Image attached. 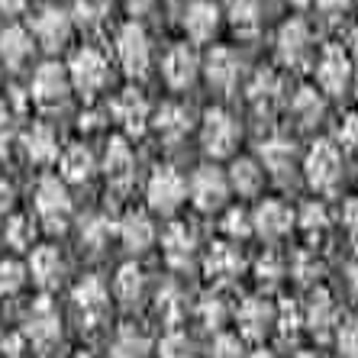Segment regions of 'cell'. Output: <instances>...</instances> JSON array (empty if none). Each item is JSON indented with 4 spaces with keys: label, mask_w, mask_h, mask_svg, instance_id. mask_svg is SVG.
I'll list each match as a JSON object with an SVG mask.
<instances>
[{
    "label": "cell",
    "mask_w": 358,
    "mask_h": 358,
    "mask_svg": "<svg viewBox=\"0 0 358 358\" xmlns=\"http://www.w3.org/2000/svg\"><path fill=\"white\" fill-rule=\"evenodd\" d=\"M33 203H36V213L52 233L55 229H65L68 217H71V197H68V187L59 175H42L36 181V191H33Z\"/></svg>",
    "instance_id": "obj_1"
},
{
    "label": "cell",
    "mask_w": 358,
    "mask_h": 358,
    "mask_svg": "<svg viewBox=\"0 0 358 358\" xmlns=\"http://www.w3.org/2000/svg\"><path fill=\"white\" fill-rule=\"evenodd\" d=\"M65 68H68V81H71V87H78L87 100L107 87L110 65L97 49H91V45H87V49H78Z\"/></svg>",
    "instance_id": "obj_2"
},
{
    "label": "cell",
    "mask_w": 358,
    "mask_h": 358,
    "mask_svg": "<svg viewBox=\"0 0 358 358\" xmlns=\"http://www.w3.org/2000/svg\"><path fill=\"white\" fill-rule=\"evenodd\" d=\"M20 336L26 339V345H33V349H39V352L55 349V345L62 342L59 310L52 307L49 300H39V303L29 310V317H26V326H23V333Z\"/></svg>",
    "instance_id": "obj_3"
},
{
    "label": "cell",
    "mask_w": 358,
    "mask_h": 358,
    "mask_svg": "<svg viewBox=\"0 0 358 358\" xmlns=\"http://www.w3.org/2000/svg\"><path fill=\"white\" fill-rule=\"evenodd\" d=\"M200 142H203L207 155L226 159V155H233L236 142H239V123L226 110H207L203 126H200Z\"/></svg>",
    "instance_id": "obj_4"
},
{
    "label": "cell",
    "mask_w": 358,
    "mask_h": 358,
    "mask_svg": "<svg viewBox=\"0 0 358 358\" xmlns=\"http://www.w3.org/2000/svg\"><path fill=\"white\" fill-rule=\"evenodd\" d=\"M71 94V81H68V68L59 62H45L42 68H36L33 84H29V97L39 107H62Z\"/></svg>",
    "instance_id": "obj_5"
},
{
    "label": "cell",
    "mask_w": 358,
    "mask_h": 358,
    "mask_svg": "<svg viewBox=\"0 0 358 358\" xmlns=\"http://www.w3.org/2000/svg\"><path fill=\"white\" fill-rule=\"evenodd\" d=\"M117 55H120V65L129 78H142L149 71V62H152V49H149V36L142 29L139 23H126L117 36Z\"/></svg>",
    "instance_id": "obj_6"
},
{
    "label": "cell",
    "mask_w": 358,
    "mask_h": 358,
    "mask_svg": "<svg viewBox=\"0 0 358 358\" xmlns=\"http://www.w3.org/2000/svg\"><path fill=\"white\" fill-rule=\"evenodd\" d=\"M229 197V181L217 165H200L191 178V200L200 213H213Z\"/></svg>",
    "instance_id": "obj_7"
},
{
    "label": "cell",
    "mask_w": 358,
    "mask_h": 358,
    "mask_svg": "<svg viewBox=\"0 0 358 358\" xmlns=\"http://www.w3.org/2000/svg\"><path fill=\"white\" fill-rule=\"evenodd\" d=\"M187 197V184L178 175L175 168H155L145 184V200H149L152 210L159 213H171V210L181 207V200Z\"/></svg>",
    "instance_id": "obj_8"
},
{
    "label": "cell",
    "mask_w": 358,
    "mask_h": 358,
    "mask_svg": "<svg viewBox=\"0 0 358 358\" xmlns=\"http://www.w3.org/2000/svg\"><path fill=\"white\" fill-rule=\"evenodd\" d=\"M303 171H307V181L317 187V191H333L342 178V155L333 142H317L310 149L307 162H303Z\"/></svg>",
    "instance_id": "obj_9"
},
{
    "label": "cell",
    "mask_w": 358,
    "mask_h": 358,
    "mask_svg": "<svg viewBox=\"0 0 358 358\" xmlns=\"http://www.w3.org/2000/svg\"><path fill=\"white\" fill-rule=\"evenodd\" d=\"M39 39V45L45 52H59L68 45V39H71V17H68L65 10L59 7H45L36 13L33 20V33Z\"/></svg>",
    "instance_id": "obj_10"
},
{
    "label": "cell",
    "mask_w": 358,
    "mask_h": 358,
    "mask_svg": "<svg viewBox=\"0 0 358 358\" xmlns=\"http://www.w3.org/2000/svg\"><path fill=\"white\" fill-rule=\"evenodd\" d=\"M317 81L326 94H345L352 81V59L342 45H326L317 65Z\"/></svg>",
    "instance_id": "obj_11"
},
{
    "label": "cell",
    "mask_w": 358,
    "mask_h": 358,
    "mask_svg": "<svg viewBox=\"0 0 358 358\" xmlns=\"http://www.w3.org/2000/svg\"><path fill=\"white\" fill-rule=\"evenodd\" d=\"M71 300H75V310L81 313V320L87 326H100L110 313V294L100 278H84L75 287Z\"/></svg>",
    "instance_id": "obj_12"
},
{
    "label": "cell",
    "mask_w": 358,
    "mask_h": 358,
    "mask_svg": "<svg viewBox=\"0 0 358 358\" xmlns=\"http://www.w3.org/2000/svg\"><path fill=\"white\" fill-rule=\"evenodd\" d=\"M110 113H113V120H117L129 136H142L145 126H149V103H145V97H142L136 87L120 91L117 97H113V103H110Z\"/></svg>",
    "instance_id": "obj_13"
},
{
    "label": "cell",
    "mask_w": 358,
    "mask_h": 358,
    "mask_svg": "<svg viewBox=\"0 0 358 358\" xmlns=\"http://www.w3.org/2000/svg\"><path fill=\"white\" fill-rule=\"evenodd\" d=\"M236 323L245 339H265L275 329V303H268L265 297H249L236 310Z\"/></svg>",
    "instance_id": "obj_14"
},
{
    "label": "cell",
    "mask_w": 358,
    "mask_h": 358,
    "mask_svg": "<svg viewBox=\"0 0 358 358\" xmlns=\"http://www.w3.org/2000/svg\"><path fill=\"white\" fill-rule=\"evenodd\" d=\"M291 226H294V213L281 200H265V203H259L255 217H252V229L262 233L265 239H281V236L291 233Z\"/></svg>",
    "instance_id": "obj_15"
},
{
    "label": "cell",
    "mask_w": 358,
    "mask_h": 358,
    "mask_svg": "<svg viewBox=\"0 0 358 358\" xmlns=\"http://www.w3.org/2000/svg\"><path fill=\"white\" fill-rule=\"evenodd\" d=\"M62 275H65V262H62L59 249H52V245L33 249L29 265H26V278H33L42 291H52V287L62 281Z\"/></svg>",
    "instance_id": "obj_16"
},
{
    "label": "cell",
    "mask_w": 358,
    "mask_h": 358,
    "mask_svg": "<svg viewBox=\"0 0 358 358\" xmlns=\"http://www.w3.org/2000/svg\"><path fill=\"white\" fill-rule=\"evenodd\" d=\"M165 81L171 84V87H178V91H184V87H191L194 78H197L200 71V62H197V52L191 49V45H175V49L165 55Z\"/></svg>",
    "instance_id": "obj_17"
},
{
    "label": "cell",
    "mask_w": 358,
    "mask_h": 358,
    "mask_svg": "<svg viewBox=\"0 0 358 358\" xmlns=\"http://www.w3.org/2000/svg\"><path fill=\"white\" fill-rule=\"evenodd\" d=\"M162 245H165L168 265L171 268H187L191 259H194V249H197V236H194V229L187 223H171L165 229Z\"/></svg>",
    "instance_id": "obj_18"
},
{
    "label": "cell",
    "mask_w": 358,
    "mask_h": 358,
    "mask_svg": "<svg viewBox=\"0 0 358 358\" xmlns=\"http://www.w3.org/2000/svg\"><path fill=\"white\" fill-rule=\"evenodd\" d=\"M33 55V36L23 26H7L0 29V65L3 68H23Z\"/></svg>",
    "instance_id": "obj_19"
},
{
    "label": "cell",
    "mask_w": 358,
    "mask_h": 358,
    "mask_svg": "<svg viewBox=\"0 0 358 358\" xmlns=\"http://www.w3.org/2000/svg\"><path fill=\"white\" fill-rule=\"evenodd\" d=\"M103 171H107L113 187H129L133 171H136V155L126 145V139H110L107 155H103Z\"/></svg>",
    "instance_id": "obj_20"
},
{
    "label": "cell",
    "mask_w": 358,
    "mask_h": 358,
    "mask_svg": "<svg viewBox=\"0 0 358 358\" xmlns=\"http://www.w3.org/2000/svg\"><path fill=\"white\" fill-rule=\"evenodd\" d=\"M217 26H220V10L210 0H194L191 7H187V13H184V33L191 36L194 42L213 39Z\"/></svg>",
    "instance_id": "obj_21"
},
{
    "label": "cell",
    "mask_w": 358,
    "mask_h": 358,
    "mask_svg": "<svg viewBox=\"0 0 358 358\" xmlns=\"http://www.w3.org/2000/svg\"><path fill=\"white\" fill-rule=\"evenodd\" d=\"M300 313H303V326H310L317 336H326L339 320V307L326 291H313V297L307 300V307Z\"/></svg>",
    "instance_id": "obj_22"
},
{
    "label": "cell",
    "mask_w": 358,
    "mask_h": 358,
    "mask_svg": "<svg viewBox=\"0 0 358 358\" xmlns=\"http://www.w3.org/2000/svg\"><path fill=\"white\" fill-rule=\"evenodd\" d=\"M310 49V29L303 20H287V23L281 26V33H278V55H281V62H287V65H297L303 55H307Z\"/></svg>",
    "instance_id": "obj_23"
},
{
    "label": "cell",
    "mask_w": 358,
    "mask_h": 358,
    "mask_svg": "<svg viewBox=\"0 0 358 358\" xmlns=\"http://www.w3.org/2000/svg\"><path fill=\"white\" fill-rule=\"evenodd\" d=\"M239 59H236L229 49H213L207 55V81L213 84V87H220V91H233L236 81H239Z\"/></svg>",
    "instance_id": "obj_24"
},
{
    "label": "cell",
    "mask_w": 358,
    "mask_h": 358,
    "mask_svg": "<svg viewBox=\"0 0 358 358\" xmlns=\"http://www.w3.org/2000/svg\"><path fill=\"white\" fill-rule=\"evenodd\" d=\"M23 145H26L29 162H36V165H49V162L59 159V136L45 123H36L33 129L23 136Z\"/></svg>",
    "instance_id": "obj_25"
},
{
    "label": "cell",
    "mask_w": 358,
    "mask_h": 358,
    "mask_svg": "<svg viewBox=\"0 0 358 358\" xmlns=\"http://www.w3.org/2000/svg\"><path fill=\"white\" fill-rule=\"evenodd\" d=\"M152 126H155V133H159L165 142H178L187 136V129H191V110L181 107V103H165V107L155 113Z\"/></svg>",
    "instance_id": "obj_26"
},
{
    "label": "cell",
    "mask_w": 358,
    "mask_h": 358,
    "mask_svg": "<svg viewBox=\"0 0 358 358\" xmlns=\"http://www.w3.org/2000/svg\"><path fill=\"white\" fill-rule=\"evenodd\" d=\"M226 181H229V187L239 191V197H255L262 191V184H265V168L255 159H236Z\"/></svg>",
    "instance_id": "obj_27"
},
{
    "label": "cell",
    "mask_w": 358,
    "mask_h": 358,
    "mask_svg": "<svg viewBox=\"0 0 358 358\" xmlns=\"http://www.w3.org/2000/svg\"><path fill=\"white\" fill-rule=\"evenodd\" d=\"M203 268H207V275L213 278V281H233V278L242 271V255L233 249V245L217 242V245L207 252Z\"/></svg>",
    "instance_id": "obj_28"
},
{
    "label": "cell",
    "mask_w": 358,
    "mask_h": 358,
    "mask_svg": "<svg viewBox=\"0 0 358 358\" xmlns=\"http://www.w3.org/2000/svg\"><path fill=\"white\" fill-rule=\"evenodd\" d=\"M120 242L129 252H145L155 242V226L145 213H126L120 223Z\"/></svg>",
    "instance_id": "obj_29"
},
{
    "label": "cell",
    "mask_w": 358,
    "mask_h": 358,
    "mask_svg": "<svg viewBox=\"0 0 358 358\" xmlns=\"http://www.w3.org/2000/svg\"><path fill=\"white\" fill-rule=\"evenodd\" d=\"M94 175V155L87 145H68L62 152V181L84 184Z\"/></svg>",
    "instance_id": "obj_30"
},
{
    "label": "cell",
    "mask_w": 358,
    "mask_h": 358,
    "mask_svg": "<svg viewBox=\"0 0 358 358\" xmlns=\"http://www.w3.org/2000/svg\"><path fill=\"white\" fill-rule=\"evenodd\" d=\"M149 355V336L136 326H120V333L110 342V358H145Z\"/></svg>",
    "instance_id": "obj_31"
},
{
    "label": "cell",
    "mask_w": 358,
    "mask_h": 358,
    "mask_svg": "<svg viewBox=\"0 0 358 358\" xmlns=\"http://www.w3.org/2000/svg\"><path fill=\"white\" fill-rule=\"evenodd\" d=\"M262 162H265L268 171H275V175H284V171H291L294 165V155H297V149H294L291 139H265L259 149Z\"/></svg>",
    "instance_id": "obj_32"
},
{
    "label": "cell",
    "mask_w": 358,
    "mask_h": 358,
    "mask_svg": "<svg viewBox=\"0 0 358 358\" xmlns=\"http://www.w3.org/2000/svg\"><path fill=\"white\" fill-rule=\"evenodd\" d=\"M142 291H145V278H142V268L136 265V262H129V265H123L117 271V281H113V294H117L123 303H129L133 307L136 300L142 297Z\"/></svg>",
    "instance_id": "obj_33"
},
{
    "label": "cell",
    "mask_w": 358,
    "mask_h": 358,
    "mask_svg": "<svg viewBox=\"0 0 358 358\" xmlns=\"http://www.w3.org/2000/svg\"><path fill=\"white\" fill-rule=\"evenodd\" d=\"M155 310H159V317L165 320L171 329H178V323H181L184 310H187V303H184V294L178 291L175 284H165L159 291V297H155Z\"/></svg>",
    "instance_id": "obj_34"
},
{
    "label": "cell",
    "mask_w": 358,
    "mask_h": 358,
    "mask_svg": "<svg viewBox=\"0 0 358 358\" xmlns=\"http://www.w3.org/2000/svg\"><path fill=\"white\" fill-rule=\"evenodd\" d=\"M159 358H194V342L184 329H168L159 342Z\"/></svg>",
    "instance_id": "obj_35"
},
{
    "label": "cell",
    "mask_w": 358,
    "mask_h": 358,
    "mask_svg": "<svg viewBox=\"0 0 358 358\" xmlns=\"http://www.w3.org/2000/svg\"><path fill=\"white\" fill-rule=\"evenodd\" d=\"M103 17H107V0H75L71 23H78L81 29H94V26H100Z\"/></svg>",
    "instance_id": "obj_36"
},
{
    "label": "cell",
    "mask_w": 358,
    "mask_h": 358,
    "mask_svg": "<svg viewBox=\"0 0 358 358\" xmlns=\"http://www.w3.org/2000/svg\"><path fill=\"white\" fill-rule=\"evenodd\" d=\"M26 284V265L17 259H0V297H13Z\"/></svg>",
    "instance_id": "obj_37"
},
{
    "label": "cell",
    "mask_w": 358,
    "mask_h": 358,
    "mask_svg": "<svg viewBox=\"0 0 358 358\" xmlns=\"http://www.w3.org/2000/svg\"><path fill=\"white\" fill-rule=\"evenodd\" d=\"M259 13H262V3L259 0H233V26L239 33L252 36L259 29Z\"/></svg>",
    "instance_id": "obj_38"
},
{
    "label": "cell",
    "mask_w": 358,
    "mask_h": 358,
    "mask_svg": "<svg viewBox=\"0 0 358 358\" xmlns=\"http://www.w3.org/2000/svg\"><path fill=\"white\" fill-rule=\"evenodd\" d=\"M197 317H200V323L207 326V329H220V326L226 323V317H229V307H226L223 297H217V294H207V297L200 300Z\"/></svg>",
    "instance_id": "obj_39"
},
{
    "label": "cell",
    "mask_w": 358,
    "mask_h": 358,
    "mask_svg": "<svg viewBox=\"0 0 358 358\" xmlns=\"http://www.w3.org/2000/svg\"><path fill=\"white\" fill-rule=\"evenodd\" d=\"M294 113H297V120L303 126L317 123V120L323 117V100H320V94L310 91V87H303V91L294 97Z\"/></svg>",
    "instance_id": "obj_40"
},
{
    "label": "cell",
    "mask_w": 358,
    "mask_h": 358,
    "mask_svg": "<svg viewBox=\"0 0 358 358\" xmlns=\"http://www.w3.org/2000/svg\"><path fill=\"white\" fill-rule=\"evenodd\" d=\"M3 236H7L10 249H33V239H36V226L29 217H13L7 223V229H3Z\"/></svg>",
    "instance_id": "obj_41"
},
{
    "label": "cell",
    "mask_w": 358,
    "mask_h": 358,
    "mask_svg": "<svg viewBox=\"0 0 358 358\" xmlns=\"http://www.w3.org/2000/svg\"><path fill=\"white\" fill-rule=\"evenodd\" d=\"M110 233H113L110 220H103V217H91L87 223L81 226V242L87 245V249H100V245H103V242L110 239Z\"/></svg>",
    "instance_id": "obj_42"
},
{
    "label": "cell",
    "mask_w": 358,
    "mask_h": 358,
    "mask_svg": "<svg viewBox=\"0 0 358 358\" xmlns=\"http://www.w3.org/2000/svg\"><path fill=\"white\" fill-rule=\"evenodd\" d=\"M294 223H300L307 233H320V229H326V223H329V217H326V207L323 203H303L300 207V213L294 217Z\"/></svg>",
    "instance_id": "obj_43"
},
{
    "label": "cell",
    "mask_w": 358,
    "mask_h": 358,
    "mask_svg": "<svg viewBox=\"0 0 358 358\" xmlns=\"http://www.w3.org/2000/svg\"><path fill=\"white\" fill-rule=\"evenodd\" d=\"M275 326L281 329L284 336H294L303 326V313H300L297 303H291V300H284L281 307H275Z\"/></svg>",
    "instance_id": "obj_44"
},
{
    "label": "cell",
    "mask_w": 358,
    "mask_h": 358,
    "mask_svg": "<svg viewBox=\"0 0 358 358\" xmlns=\"http://www.w3.org/2000/svg\"><path fill=\"white\" fill-rule=\"evenodd\" d=\"M210 358H245L242 352V339L233 333H220L210 345Z\"/></svg>",
    "instance_id": "obj_45"
},
{
    "label": "cell",
    "mask_w": 358,
    "mask_h": 358,
    "mask_svg": "<svg viewBox=\"0 0 358 358\" xmlns=\"http://www.w3.org/2000/svg\"><path fill=\"white\" fill-rule=\"evenodd\" d=\"M336 345H339L342 358H358V320H349V323L339 326V333H336Z\"/></svg>",
    "instance_id": "obj_46"
},
{
    "label": "cell",
    "mask_w": 358,
    "mask_h": 358,
    "mask_svg": "<svg viewBox=\"0 0 358 358\" xmlns=\"http://www.w3.org/2000/svg\"><path fill=\"white\" fill-rule=\"evenodd\" d=\"M223 233L233 236V239H245L252 233V217L245 210H229L223 220Z\"/></svg>",
    "instance_id": "obj_47"
},
{
    "label": "cell",
    "mask_w": 358,
    "mask_h": 358,
    "mask_svg": "<svg viewBox=\"0 0 358 358\" xmlns=\"http://www.w3.org/2000/svg\"><path fill=\"white\" fill-rule=\"evenodd\" d=\"M339 142L349 152H358V113H349L339 126Z\"/></svg>",
    "instance_id": "obj_48"
},
{
    "label": "cell",
    "mask_w": 358,
    "mask_h": 358,
    "mask_svg": "<svg viewBox=\"0 0 358 358\" xmlns=\"http://www.w3.org/2000/svg\"><path fill=\"white\" fill-rule=\"evenodd\" d=\"M10 139H13V117H10V110L0 103V155L10 149Z\"/></svg>",
    "instance_id": "obj_49"
},
{
    "label": "cell",
    "mask_w": 358,
    "mask_h": 358,
    "mask_svg": "<svg viewBox=\"0 0 358 358\" xmlns=\"http://www.w3.org/2000/svg\"><path fill=\"white\" fill-rule=\"evenodd\" d=\"M342 223H345V229H349L352 242L358 245V200H349L345 203V213H342Z\"/></svg>",
    "instance_id": "obj_50"
},
{
    "label": "cell",
    "mask_w": 358,
    "mask_h": 358,
    "mask_svg": "<svg viewBox=\"0 0 358 358\" xmlns=\"http://www.w3.org/2000/svg\"><path fill=\"white\" fill-rule=\"evenodd\" d=\"M259 278L262 281H278L281 278V265H278L275 255H268V259L259 262Z\"/></svg>",
    "instance_id": "obj_51"
},
{
    "label": "cell",
    "mask_w": 358,
    "mask_h": 358,
    "mask_svg": "<svg viewBox=\"0 0 358 358\" xmlns=\"http://www.w3.org/2000/svg\"><path fill=\"white\" fill-rule=\"evenodd\" d=\"M10 203H13V187H10L7 178L0 175V217L10 210Z\"/></svg>",
    "instance_id": "obj_52"
},
{
    "label": "cell",
    "mask_w": 358,
    "mask_h": 358,
    "mask_svg": "<svg viewBox=\"0 0 358 358\" xmlns=\"http://www.w3.org/2000/svg\"><path fill=\"white\" fill-rule=\"evenodd\" d=\"M317 3L323 13H342V10H349L352 0H317Z\"/></svg>",
    "instance_id": "obj_53"
},
{
    "label": "cell",
    "mask_w": 358,
    "mask_h": 358,
    "mask_svg": "<svg viewBox=\"0 0 358 358\" xmlns=\"http://www.w3.org/2000/svg\"><path fill=\"white\" fill-rule=\"evenodd\" d=\"M26 3H29V0H0V13H7V17H13V13H23Z\"/></svg>",
    "instance_id": "obj_54"
},
{
    "label": "cell",
    "mask_w": 358,
    "mask_h": 358,
    "mask_svg": "<svg viewBox=\"0 0 358 358\" xmlns=\"http://www.w3.org/2000/svg\"><path fill=\"white\" fill-rule=\"evenodd\" d=\"M123 3H126V10H129V13H145L155 0H123Z\"/></svg>",
    "instance_id": "obj_55"
},
{
    "label": "cell",
    "mask_w": 358,
    "mask_h": 358,
    "mask_svg": "<svg viewBox=\"0 0 358 358\" xmlns=\"http://www.w3.org/2000/svg\"><path fill=\"white\" fill-rule=\"evenodd\" d=\"M349 281H352V287L358 291V259H352V265H349Z\"/></svg>",
    "instance_id": "obj_56"
},
{
    "label": "cell",
    "mask_w": 358,
    "mask_h": 358,
    "mask_svg": "<svg viewBox=\"0 0 358 358\" xmlns=\"http://www.w3.org/2000/svg\"><path fill=\"white\" fill-rule=\"evenodd\" d=\"M245 358H275V355H271V352H268V349H255V352H252V355H245Z\"/></svg>",
    "instance_id": "obj_57"
},
{
    "label": "cell",
    "mask_w": 358,
    "mask_h": 358,
    "mask_svg": "<svg viewBox=\"0 0 358 358\" xmlns=\"http://www.w3.org/2000/svg\"><path fill=\"white\" fill-rule=\"evenodd\" d=\"M352 52H355V59H358V23H355V29H352Z\"/></svg>",
    "instance_id": "obj_58"
},
{
    "label": "cell",
    "mask_w": 358,
    "mask_h": 358,
    "mask_svg": "<svg viewBox=\"0 0 358 358\" xmlns=\"http://www.w3.org/2000/svg\"><path fill=\"white\" fill-rule=\"evenodd\" d=\"M297 358H320V355H313V352H300Z\"/></svg>",
    "instance_id": "obj_59"
},
{
    "label": "cell",
    "mask_w": 358,
    "mask_h": 358,
    "mask_svg": "<svg viewBox=\"0 0 358 358\" xmlns=\"http://www.w3.org/2000/svg\"><path fill=\"white\" fill-rule=\"evenodd\" d=\"M75 358H91V355H87V352H78V355Z\"/></svg>",
    "instance_id": "obj_60"
},
{
    "label": "cell",
    "mask_w": 358,
    "mask_h": 358,
    "mask_svg": "<svg viewBox=\"0 0 358 358\" xmlns=\"http://www.w3.org/2000/svg\"><path fill=\"white\" fill-rule=\"evenodd\" d=\"M0 78H3V65H0Z\"/></svg>",
    "instance_id": "obj_61"
}]
</instances>
